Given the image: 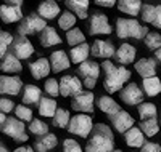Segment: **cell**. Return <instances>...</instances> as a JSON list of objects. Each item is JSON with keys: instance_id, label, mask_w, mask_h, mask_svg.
<instances>
[{"instance_id": "6da1fadb", "label": "cell", "mask_w": 161, "mask_h": 152, "mask_svg": "<svg viewBox=\"0 0 161 152\" xmlns=\"http://www.w3.org/2000/svg\"><path fill=\"white\" fill-rule=\"evenodd\" d=\"M103 69V88L108 93H116L124 88V85L130 79V71L124 66H116L111 61H103L102 63Z\"/></svg>"}, {"instance_id": "7a4b0ae2", "label": "cell", "mask_w": 161, "mask_h": 152, "mask_svg": "<svg viewBox=\"0 0 161 152\" xmlns=\"http://www.w3.org/2000/svg\"><path fill=\"white\" fill-rule=\"evenodd\" d=\"M114 138L113 131L105 123H97L92 130V134L87 139L84 152H113Z\"/></svg>"}, {"instance_id": "3957f363", "label": "cell", "mask_w": 161, "mask_h": 152, "mask_svg": "<svg viewBox=\"0 0 161 152\" xmlns=\"http://www.w3.org/2000/svg\"><path fill=\"white\" fill-rule=\"evenodd\" d=\"M148 27L142 26L134 18H116V37L118 38H136L143 40L148 35Z\"/></svg>"}, {"instance_id": "277c9868", "label": "cell", "mask_w": 161, "mask_h": 152, "mask_svg": "<svg viewBox=\"0 0 161 152\" xmlns=\"http://www.w3.org/2000/svg\"><path fill=\"white\" fill-rule=\"evenodd\" d=\"M100 69L102 66L95 61H86L80 66H77L76 74L82 79V85L89 90H92L93 87L97 85V80L100 77Z\"/></svg>"}, {"instance_id": "5b68a950", "label": "cell", "mask_w": 161, "mask_h": 152, "mask_svg": "<svg viewBox=\"0 0 161 152\" xmlns=\"http://www.w3.org/2000/svg\"><path fill=\"white\" fill-rule=\"evenodd\" d=\"M87 32L89 35H108L113 32V27L108 21V16L103 15L102 11H93L89 23H87Z\"/></svg>"}, {"instance_id": "8992f818", "label": "cell", "mask_w": 161, "mask_h": 152, "mask_svg": "<svg viewBox=\"0 0 161 152\" xmlns=\"http://www.w3.org/2000/svg\"><path fill=\"white\" fill-rule=\"evenodd\" d=\"M45 27H47V21L40 18L37 13H31V15H28L18 24L16 31H18V35L28 37V35H32V34H40Z\"/></svg>"}, {"instance_id": "52a82bcc", "label": "cell", "mask_w": 161, "mask_h": 152, "mask_svg": "<svg viewBox=\"0 0 161 152\" xmlns=\"http://www.w3.org/2000/svg\"><path fill=\"white\" fill-rule=\"evenodd\" d=\"M3 134L10 136L13 141L16 143H26L28 141V134H26V125L24 122L18 120L16 117H7L3 127L0 128Z\"/></svg>"}, {"instance_id": "ba28073f", "label": "cell", "mask_w": 161, "mask_h": 152, "mask_svg": "<svg viewBox=\"0 0 161 152\" xmlns=\"http://www.w3.org/2000/svg\"><path fill=\"white\" fill-rule=\"evenodd\" d=\"M93 122H92V115H86V114H76L74 117H71V122L68 125V131L71 134H77L80 138H87L92 130H93Z\"/></svg>"}, {"instance_id": "9c48e42d", "label": "cell", "mask_w": 161, "mask_h": 152, "mask_svg": "<svg viewBox=\"0 0 161 152\" xmlns=\"http://www.w3.org/2000/svg\"><path fill=\"white\" fill-rule=\"evenodd\" d=\"M93 103H95V96L90 90L87 91H80L79 94H76L71 99V107L76 112L86 114V115H92L93 112Z\"/></svg>"}, {"instance_id": "30bf717a", "label": "cell", "mask_w": 161, "mask_h": 152, "mask_svg": "<svg viewBox=\"0 0 161 152\" xmlns=\"http://www.w3.org/2000/svg\"><path fill=\"white\" fill-rule=\"evenodd\" d=\"M10 51L15 54V56L23 61V59H29L32 54H34V45L28 37H23V35H16L13 38V43L10 47Z\"/></svg>"}, {"instance_id": "8fae6325", "label": "cell", "mask_w": 161, "mask_h": 152, "mask_svg": "<svg viewBox=\"0 0 161 152\" xmlns=\"http://www.w3.org/2000/svg\"><path fill=\"white\" fill-rule=\"evenodd\" d=\"M82 88H84V85H82V82L79 80L77 75L68 74V75H63L60 79V94L64 96V98H68V96L74 98L76 94L84 91Z\"/></svg>"}, {"instance_id": "7c38bea8", "label": "cell", "mask_w": 161, "mask_h": 152, "mask_svg": "<svg viewBox=\"0 0 161 152\" xmlns=\"http://www.w3.org/2000/svg\"><path fill=\"white\" fill-rule=\"evenodd\" d=\"M119 99L127 106H140L143 99V91L136 82H129V84L121 90L119 93Z\"/></svg>"}, {"instance_id": "4fadbf2b", "label": "cell", "mask_w": 161, "mask_h": 152, "mask_svg": "<svg viewBox=\"0 0 161 152\" xmlns=\"http://www.w3.org/2000/svg\"><path fill=\"white\" fill-rule=\"evenodd\" d=\"M24 88L23 80L16 75H0V94L16 96Z\"/></svg>"}, {"instance_id": "5bb4252c", "label": "cell", "mask_w": 161, "mask_h": 152, "mask_svg": "<svg viewBox=\"0 0 161 152\" xmlns=\"http://www.w3.org/2000/svg\"><path fill=\"white\" fill-rule=\"evenodd\" d=\"M110 122H111L113 128L118 133H123V134L126 131H129L130 128H134V125H136L134 117L129 112H126V110H119L118 114H114L113 117H110Z\"/></svg>"}, {"instance_id": "9a60e30c", "label": "cell", "mask_w": 161, "mask_h": 152, "mask_svg": "<svg viewBox=\"0 0 161 152\" xmlns=\"http://www.w3.org/2000/svg\"><path fill=\"white\" fill-rule=\"evenodd\" d=\"M136 56H137V50L134 45L130 43H123L116 51H114V56L113 59L121 64V66H126V64H130L136 61Z\"/></svg>"}, {"instance_id": "2e32d148", "label": "cell", "mask_w": 161, "mask_h": 152, "mask_svg": "<svg viewBox=\"0 0 161 152\" xmlns=\"http://www.w3.org/2000/svg\"><path fill=\"white\" fill-rule=\"evenodd\" d=\"M90 54L95 58L108 59L114 56V47L110 40H95L90 47Z\"/></svg>"}, {"instance_id": "e0dca14e", "label": "cell", "mask_w": 161, "mask_h": 152, "mask_svg": "<svg viewBox=\"0 0 161 152\" xmlns=\"http://www.w3.org/2000/svg\"><path fill=\"white\" fill-rule=\"evenodd\" d=\"M23 10L21 7H10L7 3L0 5V21L5 23V24H13V23H18L23 21Z\"/></svg>"}, {"instance_id": "ac0fdd59", "label": "cell", "mask_w": 161, "mask_h": 152, "mask_svg": "<svg viewBox=\"0 0 161 152\" xmlns=\"http://www.w3.org/2000/svg\"><path fill=\"white\" fill-rule=\"evenodd\" d=\"M134 67H136L137 74L142 79L156 77V61H155V58H140L139 61H136Z\"/></svg>"}, {"instance_id": "d6986e66", "label": "cell", "mask_w": 161, "mask_h": 152, "mask_svg": "<svg viewBox=\"0 0 161 152\" xmlns=\"http://www.w3.org/2000/svg\"><path fill=\"white\" fill-rule=\"evenodd\" d=\"M48 61H50V66H52V71H53V72H61V71H66V69H69V66H71L69 56H68V54H66L63 50L52 51Z\"/></svg>"}, {"instance_id": "ffe728a7", "label": "cell", "mask_w": 161, "mask_h": 152, "mask_svg": "<svg viewBox=\"0 0 161 152\" xmlns=\"http://www.w3.org/2000/svg\"><path fill=\"white\" fill-rule=\"evenodd\" d=\"M50 69H52V66H50V61L47 58H37L36 61H32L29 64V71L36 80L45 79L50 74Z\"/></svg>"}, {"instance_id": "44dd1931", "label": "cell", "mask_w": 161, "mask_h": 152, "mask_svg": "<svg viewBox=\"0 0 161 152\" xmlns=\"http://www.w3.org/2000/svg\"><path fill=\"white\" fill-rule=\"evenodd\" d=\"M0 71H2V72H8V74H18V72L23 71L21 61L11 51H8L5 56L0 59Z\"/></svg>"}, {"instance_id": "7402d4cb", "label": "cell", "mask_w": 161, "mask_h": 152, "mask_svg": "<svg viewBox=\"0 0 161 152\" xmlns=\"http://www.w3.org/2000/svg\"><path fill=\"white\" fill-rule=\"evenodd\" d=\"M58 144V138L57 134H53V133H47L44 136H39L36 138V141H34V150L36 152H48L52 149H55Z\"/></svg>"}, {"instance_id": "603a6c76", "label": "cell", "mask_w": 161, "mask_h": 152, "mask_svg": "<svg viewBox=\"0 0 161 152\" xmlns=\"http://www.w3.org/2000/svg\"><path fill=\"white\" fill-rule=\"evenodd\" d=\"M37 15L42 18V19H45V21L53 19V18L60 16V7H58L57 2L45 0V2L39 3V7H37Z\"/></svg>"}, {"instance_id": "cb8c5ba5", "label": "cell", "mask_w": 161, "mask_h": 152, "mask_svg": "<svg viewBox=\"0 0 161 152\" xmlns=\"http://www.w3.org/2000/svg\"><path fill=\"white\" fill-rule=\"evenodd\" d=\"M97 106H98V109L102 110V112L106 114L108 117H113L114 114L119 112V110H123V109H121V106L111 98V96H108V94H102L100 98L97 99Z\"/></svg>"}, {"instance_id": "d4e9b609", "label": "cell", "mask_w": 161, "mask_h": 152, "mask_svg": "<svg viewBox=\"0 0 161 152\" xmlns=\"http://www.w3.org/2000/svg\"><path fill=\"white\" fill-rule=\"evenodd\" d=\"M39 42L44 48H48V47H53V45H60L61 37L58 35L57 29H53L52 26H47L45 29L39 34Z\"/></svg>"}, {"instance_id": "484cf974", "label": "cell", "mask_w": 161, "mask_h": 152, "mask_svg": "<svg viewBox=\"0 0 161 152\" xmlns=\"http://www.w3.org/2000/svg\"><path fill=\"white\" fill-rule=\"evenodd\" d=\"M64 5L71 10V13L74 16H77L79 19H87L89 18V13H87V8H89V0H66Z\"/></svg>"}, {"instance_id": "4316f807", "label": "cell", "mask_w": 161, "mask_h": 152, "mask_svg": "<svg viewBox=\"0 0 161 152\" xmlns=\"http://www.w3.org/2000/svg\"><path fill=\"white\" fill-rule=\"evenodd\" d=\"M40 98H42V90H40L37 85L34 84H28L24 88H23V96H21V99L26 104H39Z\"/></svg>"}, {"instance_id": "83f0119b", "label": "cell", "mask_w": 161, "mask_h": 152, "mask_svg": "<svg viewBox=\"0 0 161 152\" xmlns=\"http://www.w3.org/2000/svg\"><path fill=\"white\" fill-rule=\"evenodd\" d=\"M142 2L140 0H119L118 2V10L124 15H129L132 18H136L140 15L142 11Z\"/></svg>"}, {"instance_id": "f1b7e54d", "label": "cell", "mask_w": 161, "mask_h": 152, "mask_svg": "<svg viewBox=\"0 0 161 152\" xmlns=\"http://www.w3.org/2000/svg\"><path fill=\"white\" fill-rule=\"evenodd\" d=\"M37 109H39V115L53 119V115H55L57 110H58V104H57V101L53 98L45 96V98H40V101L37 104Z\"/></svg>"}, {"instance_id": "f546056e", "label": "cell", "mask_w": 161, "mask_h": 152, "mask_svg": "<svg viewBox=\"0 0 161 152\" xmlns=\"http://www.w3.org/2000/svg\"><path fill=\"white\" fill-rule=\"evenodd\" d=\"M89 54H90V47H89L87 43H80V45L73 47V48L69 50V54H68V56H69V61H71V63L80 66L82 63L87 61Z\"/></svg>"}, {"instance_id": "4dcf8cb0", "label": "cell", "mask_w": 161, "mask_h": 152, "mask_svg": "<svg viewBox=\"0 0 161 152\" xmlns=\"http://www.w3.org/2000/svg\"><path fill=\"white\" fill-rule=\"evenodd\" d=\"M124 141L129 147H142L147 141H145V134L142 133V130L139 127H134L129 131L124 133Z\"/></svg>"}, {"instance_id": "1f68e13d", "label": "cell", "mask_w": 161, "mask_h": 152, "mask_svg": "<svg viewBox=\"0 0 161 152\" xmlns=\"http://www.w3.org/2000/svg\"><path fill=\"white\" fill-rule=\"evenodd\" d=\"M142 88L147 96H156L161 93V79L158 77H150V79H143L142 82Z\"/></svg>"}, {"instance_id": "d6a6232c", "label": "cell", "mask_w": 161, "mask_h": 152, "mask_svg": "<svg viewBox=\"0 0 161 152\" xmlns=\"http://www.w3.org/2000/svg\"><path fill=\"white\" fill-rule=\"evenodd\" d=\"M69 122H71L69 110H66V109H63V107H58L57 114L53 115V119H52L53 127H57V128H68Z\"/></svg>"}, {"instance_id": "836d02e7", "label": "cell", "mask_w": 161, "mask_h": 152, "mask_svg": "<svg viewBox=\"0 0 161 152\" xmlns=\"http://www.w3.org/2000/svg\"><path fill=\"white\" fill-rule=\"evenodd\" d=\"M76 21H77V19H76V16L73 15L71 11H64V13H61V15L58 16V27L68 32V31L74 29Z\"/></svg>"}, {"instance_id": "e575fe53", "label": "cell", "mask_w": 161, "mask_h": 152, "mask_svg": "<svg viewBox=\"0 0 161 152\" xmlns=\"http://www.w3.org/2000/svg\"><path fill=\"white\" fill-rule=\"evenodd\" d=\"M156 106L153 103H142L137 107V112L140 120H148V119H156Z\"/></svg>"}, {"instance_id": "d590c367", "label": "cell", "mask_w": 161, "mask_h": 152, "mask_svg": "<svg viewBox=\"0 0 161 152\" xmlns=\"http://www.w3.org/2000/svg\"><path fill=\"white\" fill-rule=\"evenodd\" d=\"M139 128L142 130V133L145 134V136H155L158 131H159V123H158V120L156 119H148V120H142L140 122V125H139Z\"/></svg>"}, {"instance_id": "8d00e7d4", "label": "cell", "mask_w": 161, "mask_h": 152, "mask_svg": "<svg viewBox=\"0 0 161 152\" xmlns=\"http://www.w3.org/2000/svg\"><path fill=\"white\" fill-rule=\"evenodd\" d=\"M66 42H68L71 47H77L80 43H86V35L79 27H74V29L66 32Z\"/></svg>"}, {"instance_id": "74e56055", "label": "cell", "mask_w": 161, "mask_h": 152, "mask_svg": "<svg viewBox=\"0 0 161 152\" xmlns=\"http://www.w3.org/2000/svg\"><path fill=\"white\" fill-rule=\"evenodd\" d=\"M13 37L8 31H0V59L10 51V47L13 43Z\"/></svg>"}, {"instance_id": "f35d334b", "label": "cell", "mask_w": 161, "mask_h": 152, "mask_svg": "<svg viewBox=\"0 0 161 152\" xmlns=\"http://www.w3.org/2000/svg\"><path fill=\"white\" fill-rule=\"evenodd\" d=\"M143 43H145L147 48L152 50V51L159 50L161 48V34H158V32H148V35L143 38Z\"/></svg>"}, {"instance_id": "ab89813d", "label": "cell", "mask_w": 161, "mask_h": 152, "mask_svg": "<svg viewBox=\"0 0 161 152\" xmlns=\"http://www.w3.org/2000/svg\"><path fill=\"white\" fill-rule=\"evenodd\" d=\"M29 131L32 134H36L37 138L39 136H44V134L48 133V125H47L45 122L39 120V119H32V122L29 123Z\"/></svg>"}, {"instance_id": "60d3db41", "label": "cell", "mask_w": 161, "mask_h": 152, "mask_svg": "<svg viewBox=\"0 0 161 152\" xmlns=\"http://www.w3.org/2000/svg\"><path fill=\"white\" fill-rule=\"evenodd\" d=\"M15 115L21 122H29V123L32 122V110L24 104H19V106L15 107Z\"/></svg>"}, {"instance_id": "b9f144b4", "label": "cell", "mask_w": 161, "mask_h": 152, "mask_svg": "<svg viewBox=\"0 0 161 152\" xmlns=\"http://www.w3.org/2000/svg\"><path fill=\"white\" fill-rule=\"evenodd\" d=\"M44 87H45L47 94L52 96V98L60 96V80H57V79H47Z\"/></svg>"}, {"instance_id": "7bdbcfd3", "label": "cell", "mask_w": 161, "mask_h": 152, "mask_svg": "<svg viewBox=\"0 0 161 152\" xmlns=\"http://www.w3.org/2000/svg\"><path fill=\"white\" fill-rule=\"evenodd\" d=\"M61 152H84V150L77 141H74L73 138H68V139L63 141V150Z\"/></svg>"}, {"instance_id": "ee69618b", "label": "cell", "mask_w": 161, "mask_h": 152, "mask_svg": "<svg viewBox=\"0 0 161 152\" xmlns=\"http://www.w3.org/2000/svg\"><path fill=\"white\" fill-rule=\"evenodd\" d=\"M153 13H155V5L152 3H143L142 5V21L143 23H152V18H153Z\"/></svg>"}, {"instance_id": "f6af8a7d", "label": "cell", "mask_w": 161, "mask_h": 152, "mask_svg": "<svg viewBox=\"0 0 161 152\" xmlns=\"http://www.w3.org/2000/svg\"><path fill=\"white\" fill-rule=\"evenodd\" d=\"M15 107H16L15 103H13L10 98H5V96H2V98H0V112H2V114L11 112V110L15 109Z\"/></svg>"}, {"instance_id": "bcb514c9", "label": "cell", "mask_w": 161, "mask_h": 152, "mask_svg": "<svg viewBox=\"0 0 161 152\" xmlns=\"http://www.w3.org/2000/svg\"><path fill=\"white\" fill-rule=\"evenodd\" d=\"M150 24L161 29V5H155V13H153V18H152Z\"/></svg>"}, {"instance_id": "7dc6e473", "label": "cell", "mask_w": 161, "mask_h": 152, "mask_svg": "<svg viewBox=\"0 0 161 152\" xmlns=\"http://www.w3.org/2000/svg\"><path fill=\"white\" fill-rule=\"evenodd\" d=\"M140 152H161V146L156 144V143L148 141V143H145V144L140 147Z\"/></svg>"}, {"instance_id": "c3c4849f", "label": "cell", "mask_w": 161, "mask_h": 152, "mask_svg": "<svg viewBox=\"0 0 161 152\" xmlns=\"http://www.w3.org/2000/svg\"><path fill=\"white\" fill-rule=\"evenodd\" d=\"M95 5H98V7H114L116 2L114 0H97Z\"/></svg>"}, {"instance_id": "681fc988", "label": "cell", "mask_w": 161, "mask_h": 152, "mask_svg": "<svg viewBox=\"0 0 161 152\" xmlns=\"http://www.w3.org/2000/svg\"><path fill=\"white\" fill-rule=\"evenodd\" d=\"M15 152H36V150H34V147H31V146L26 144V146H19V147H16Z\"/></svg>"}, {"instance_id": "f907efd6", "label": "cell", "mask_w": 161, "mask_h": 152, "mask_svg": "<svg viewBox=\"0 0 161 152\" xmlns=\"http://www.w3.org/2000/svg\"><path fill=\"white\" fill-rule=\"evenodd\" d=\"M7 5L10 7H21L23 5V0H8V2H5Z\"/></svg>"}, {"instance_id": "816d5d0a", "label": "cell", "mask_w": 161, "mask_h": 152, "mask_svg": "<svg viewBox=\"0 0 161 152\" xmlns=\"http://www.w3.org/2000/svg\"><path fill=\"white\" fill-rule=\"evenodd\" d=\"M5 120H7V117H5V114H2L0 112V128L3 127V123H5Z\"/></svg>"}, {"instance_id": "f5cc1de1", "label": "cell", "mask_w": 161, "mask_h": 152, "mask_svg": "<svg viewBox=\"0 0 161 152\" xmlns=\"http://www.w3.org/2000/svg\"><path fill=\"white\" fill-rule=\"evenodd\" d=\"M155 58H156V59H158V61H159V63H161V48H159V50H156V51H155Z\"/></svg>"}, {"instance_id": "db71d44e", "label": "cell", "mask_w": 161, "mask_h": 152, "mask_svg": "<svg viewBox=\"0 0 161 152\" xmlns=\"http://www.w3.org/2000/svg\"><path fill=\"white\" fill-rule=\"evenodd\" d=\"M0 152H10V150H8V149L3 146V144H0Z\"/></svg>"}, {"instance_id": "11a10c76", "label": "cell", "mask_w": 161, "mask_h": 152, "mask_svg": "<svg viewBox=\"0 0 161 152\" xmlns=\"http://www.w3.org/2000/svg\"><path fill=\"white\" fill-rule=\"evenodd\" d=\"M113 152H123V150H121V149H114Z\"/></svg>"}]
</instances>
